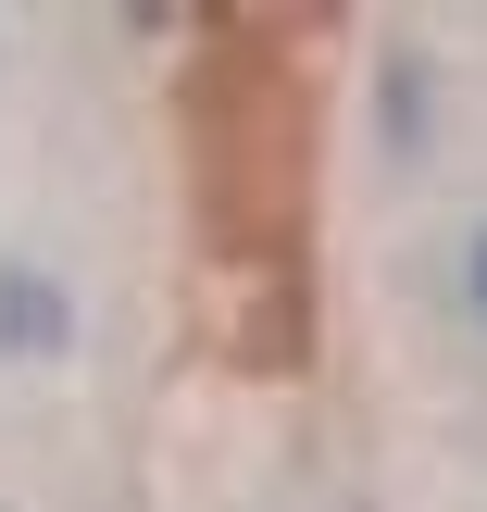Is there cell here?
<instances>
[{
	"label": "cell",
	"mask_w": 487,
	"mask_h": 512,
	"mask_svg": "<svg viewBox=\"0 0 487 512\" xmlns=\"http://www.w3.org/2000/svg\"><path fill=\"white\" fill-rule=\"evenodd\" d=\"M0 350L13 363H63L75 350V300L50 263H0Z\"/></svg>",
	"instance_id": "obj_1"
},
{
	"label": "cell",
	"mask_w": 487,
	"mask_h": 512,
	"mask_svg": "<svg viewBox=\"0 0 487 512\" xmlns=\"http://www.w3.org/2000/svg\"><path fill=\"white\" fill-rule=\"evenodd\" d=\"M375 88H388V150H425V113H438L425 88H438V75H425V63H388Z\"/></svg>",
	"instance_id": "obj_2"
},
{
	"label": "cell",
	"mask_w": 487,
	"mask_h": 512,
	"mask_svg": "<svg viewBox=\"0 0 487 512\" xmlns=\"http://www.w3.org/2000/svg\"><path fill=\"white\" fill-rule=\"evenodd\" d=\"M450 288H463V325L487 338V213L463 225V250H450Z\"/></svg>",
	"instance_id": "obj_3"
}]
</instances>
